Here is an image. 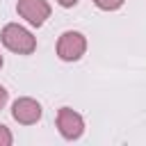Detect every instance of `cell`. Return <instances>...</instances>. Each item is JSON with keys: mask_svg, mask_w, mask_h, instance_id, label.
<instances>
[{"mask_svg": "<svg viewBox=\"0 0 146 146\" xmlns=\"http://www.w3.org/2000/svg\"><path fill=\"white\" fill-rule=\"evenodd\" d=\"M11 116L23 123V125H32L41 119V105L34 100V98H16L14 105H11Z\"/></svg>", "mask_w": 146, "mask_h": 146, "instance_id": "obj_5", "label": "cell"}, {"mask_svg": "<svg viewBox=\"0 0 146 146\" xmlns=\"http://www.w3.org/2000/svg\"><path fill=\"white\" fill-rule=\"evenodd\" d=\"M57 128H59V132H62L64 139H71L73 141V139H78L84 132V121H82V116L75 110L62 107L57 112Z\"/></svg>", "mask_w": 146, "mask_h": 146, "instance_id": "obj_4", "label": "cell"}, {"mask_svg": "<svg viewBox=\"0 0 146 146\" xmlns=\"http://www.w3.org/2000/svg\"><path fill=\"white\" fill-rule=\"evenodd\" d=\"M0 39H2V46L16 55H32L36 50V39L32 36L30 30H25L18 23H7L2 27Z\"/></svg>", "mask_w": 146, "mask_h": 146, "instance_id": "obj_1", "label": "cell"}, {"mask_svg": "<svg viewBox=\"0 0 146 146\" xmlns=\"http://www.w3.org/2000/svg\"><path fill=\"white\" fill-rule=\"evenodd\" d=\"M57 2H59L62 7H66V9H68V7H73V5H78V0H57Z\"/></svg>", "mask_w": 146, "mask_h": 146, "instance_id": "obj_9", "label": "cell"}, {"mask_svg": "<svg viewBox=\"0 0 146 146\" xmlns=\"http://www.w3.org/2000/svg\"><path fill=\"white\" fill-rule=\"evenodd\" d=\"M87 50V39L82 32H75V30H68L59 36L57 41V57L64 59V62H78Z\"/></svg>", "mask_w": 146, "mask_h": 146, "instance_id": "obj_2", "label": "cell"}, {"mask_svg": "<svg viewBox=\"0 0 146 146\" xmlns=\"http://www.w3.org/2000/svg\"><path fill=\"white\" fill-rule=\"evenodd\" d=\"M123 2H125V0H94V5H96L98 9H103V11H114V9H119Z\"/></svg>", "mask_w": 146, "mask_h": 146, "instance_id": "obj_6", "label": "cell"}, {"mask_svg": "<svg viewBox=\"0 0 146 146\" xmlns=\"http://www.w3.org/2000/svg\"><path fill=\"white\" fill-rule=\"evenodd\" d=\"M11 141H14V137H11L9 128L0 123V146H11Z\"/></svg>", "mask_w": 146, "mask_h": 146, "instance_id": "obj_7", "label": "cell"}, {"mask_svg": "<svg viewBox=\"0 0 146 146\" xmlns=\"http://www.w3.org/2000/svg\"><path fill=\"white\" fill-rule=\"evenodd\" d=\"M7 98H9V94H7V89H5L2 84H0V110H2L5 105H7Z\"/></svg>", "mask_w": 146, "mask_h": 146, "instance_id": "obj_8", "label": "cell"}, {"mask_svg": "<svg viewBox=\"0 0 146 146\" xmlns=\"http://www.w3.org/2000/svg\"><path fill=\"white\" fill-rule=\"evenodd\" d=\"M0 68H2V55H0Z\"/></svg>", "mask_w": 146, "mask_h": 146, "instance_id": "obj_10", "label": "cell"}, {"mask_svg": "<svg viewBox=\"0 0 146 146\" xmlns=\"http://www.w3.org/2000/svg\"><path fill=\"white\" fill-rule=\"evenodd\" d=\"M16 11H18V16H23L30 25L41 27V25L46 23V18L50 16V5H48L46 0H18Z\"/></svg>", "mask_w": 146, "mask_h": 146, "instance_id": "obj_3", "label": "cell"}]
</instances>
